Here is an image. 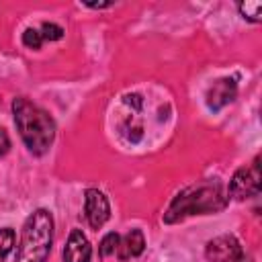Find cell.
<instances>
[{"instance_id":"7c38bea8","label":"cell","mask_w":262,"mask_h":262,"mask_svg":"<svg viewBox=\"0 0 262 262\" xmlns=\"http://www.w3.org/2000/svg\"><path fill=\"white\" fill-rule=\"evenodd\" d=\"M14 242H16L14 229H10V227H2V229H0V262H4L6 256L12 252Z\"/></svg>"},{"instance_id":"2e32d148","label":"cell","mask_w":262,"mask_h":262,"mask_svg":"<svg viewBox=\"0 0 262 262\" xmlns=\"http://www.w3.org/2000/svg\"><path fill=\"white\" fill-rule=\"evenodd\" d=\"M88 8H94V10H102V8H111L113 2H86Z\"/></svg>"},{"instance_id":"8fae6325","label":"cell","mask_w":262,"mask_h":262,"mask_svg":"<svg viewBox=\"0 0 262 262\" xmlns=\"http://www.w3.org/2000/svg\"><path fill=\"white\" fill-rule=\"evenodd\" d=\"M119 244H121V235L111 231L106 233L102 239H100V246H98V254L100 258H108V256H115L119 252Z\"/></svg>"},{"instance_id":"52a82bcc","label":"cell","mask_w":262,"mask_h":262,"mask_svg":"<svg viewBox=\"0 0 262 262\" xmlns=\"http://www.w3.org/2000/svg\"><path fill=\"white\" fill-rule=\"evenodd\" d=\"M239 254H244V250L237 237L233 235H217L205 248V256L209 262H229Z\"/></svg>"},{"instance_id":"e0dca14e","label":"cell","mask_w":262,"mask_h":262,"mask_svg":"<svg viewBox=\"0 0 262 262\" xmlns=\"http://www.w3.org/2000/svg\"><path fill=\"white\" fill-rule=\"evenodd\" d=\"M229 262H252V258H250V256L244 252V254H239L237 258H233V260H229Z\"/></svg>"},{"instance_id":"9c48e42d","label":"cell","mask_w":262,"mask_h":262,"mask_svg":"<svg viewBox=\"0 0 262 262\" xmlns=\"http://www.w3.org/2000/svg\"><path fill=\"white\" fill-rule=\"evenodd\" d=\"M145 250V235L141 229H131L127 235L121 237L119 244V258L121 260H129V258H137L141 256Z\"/></svg>"},{"instance_id":"5bb4252c","label":"cell","mask_w":262,"mask_h":262,"mask_svg":"<svg viewBox=\"0 0 262 262\" xmlns=\"http://www.w3.org/2000/svg\"><path fill=\"white\" fill-rule=\"evenodd\" d=\"M39 31H41L43 41H59L63 37V29L59 25H55V23H43Z\"/></svg>"},{"instance_id":"8992f818","label":"cell","mask_w":262,"mask_h":262,"mask_svg":"<svg viewBox=\"0 0 262 262\" xmlns=\"http://www.w3.org/2000/svg\"><path fill=\"white\" fill-rule=\"evenodd\" d=\"M237 96V80L235 78H219L207 90V106L211 111H221L223 106L231 104Z\"/></svg>"},{"instance_id":"9a60e30c","label":"cell","mask_w":262,"mask_h":262,"mask_svg":"<svg viewBox=\"0 0 262 262\" xmlns=\"http://www.w3.org/2000/svg\"><path fill=\"white\" fill-rule=\"evenodd\" d=\"M10 151V137L4 129H0V158Z\"/></svg>"},{"instance_id":"277c9868","label":"cell","mask_w":262,"mask_h":262,"mask_svg":"<svg viewBox=\"0 0 262 262\" xmlns=\"http://www.w3.org/2000/svg\"><path fill=\"white\" fill-rule=\"evenodd\" d=\"M258 192H260V158H256L254 164L248 168L246 166L237 168L227 186V196H231L233 201H246L258 196Z\"/></svg>"},{"instance_id":"5b68a950","label":"cell","mask_w":262,"mask_h":262,"mask_svg":"<svg viewBox=\"0 0 262 262\" xmlns=\"http://www.w3.org/2000/svg\"><path fill=\"white\" fill-rule=\"evenodd\" d=\"M84 217L92 229H100L111 217V203L106 194L98 188H88L84 192Z\"/></svg>"},{"instance_id":"4fadbf2b","label":"cell","mask_w":262,"mask_h":262,"mask_svg":"<svg viewBox=\"0 0 262 262\" xmlns=\"http://www.w3.org/2000/svg\"><path fill=\"white\" fill-rule=\"evenodd\" d=\"M23 45H25V47H29V49H41V45H43L41 31H39V29H35V27L25 29V33H23Z\"/></svg>"},{"instance_id":"30bf717a","label":"cell","mask_w":262,"mask_h":262,"mask_svg":"<svg viewBox=\"0 0 262 262\" xmlns=\"http://www.w3.org/2000/svg\"><path fill=\"white\" fill-rule=\"evenodd\" d=\"M237 10L239 14L250 20V23H260L262 20V2L260 0H246V2H239L237 4Z\"/></svg>"},{"instance_id":"6da1fadb","label":"cell","mask_w":262,"mask_h":262,"mask_svg":"<svg viewBox=\"0 0 262 262\" xmlns=\"http://www.w3.org/2000/svg\"><path fill=\"white\" fill-rule=\"evenodd\" d=\"M229 196L219 180H203L182 188L164 213V223H180L192 215L219 213L227 207Z\"/></svg>"},{"instance_id":"ba28073f","label":"cell","mask_w":262,"mask_h":262,"mask_svg":"<svg viewBox=\"0 0 262 262\" xmlns=\"http://www.w3.org/2000/svg\"><path fill=\"white\" fill-rule=\"evenodd\" d=\"M92 246L82 229H72L63 248V262H90Z\"/></svg>"},{"instance_id":"7a4b0ae2","label":"cell","mask_w":262,"mask_h":262,"mask_svg":"<svg viewBox=\"0 0 262 262\" xmlns=\"http://www.w3.org/2000/svg\"><path fill=\"white\" fill-rule=\"evenodd\" d=\"M12 117L27 149L33 156L47 154L49 147L53 145L57 131L53 117L25 96H16L12 100Z\"/></svg>"},{"instance_id":"3957f363","label":"cell","mask_w":262,"mask_h":262,"mask_svg":"<svg viewBox=\"0 0 262 262\" xmlns=\"http://www.w3.org/2000/svg\"><path fill=\"white\" fill-rule=\"evenodd\" d=\"M53 244V217L47 209L33 211L20 231L14 262H47Z\"/></svg>"}]
</instances>
